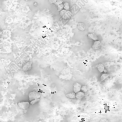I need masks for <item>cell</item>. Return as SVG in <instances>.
I'll return each mask as SVG.
<instances>
[{
	"label": "cell",
	"mask_w": 122,
	"mask_h": 122,
	"mask_svg": "<svg viewBox=\"0 0 122 122\" xmlns=\"http://www.w3.org/2000/svg\"><path fill=\"white\" fill-rule=\"evenodd\" d=\"M72 13L69 10H66L63 9L60 11V15L64 20L69 19L72 17Z\"/></svg>",
	"instance_id": "obj_1"
},
{
	"label": "cell",
	"mask_w": 122,
	"mask_h": 122,
	"mask_svg": "<svg viewBox=\"0 0 122 122\" xmlns=\"http://www.w3.org/2000/svg\"><path fill=\"white\" fill-rule=\"evenodd\" d=\"M40 97L41 95L37 91H31L28 94V98L29 101L33 100H35V99L40 98Z\"/></svg>",
	"instance_id": "obj_2"
},
{
	"label": "cell",
	"mask_w": 122,
	"mask_h": 122,
	"mask_svg": "<svg viewBox=\"0 0 122 122\" xmlns=\"http://www.w3.org/2000/svg\"><path fill=\"white\" fill-rule=\"evenodd\" d=\"M30 105V102L29 101H21L18 102V106L22 110H27Z\"/></svg>",
	"instance_id": "obj_3"
},
{
	"label": "cell",
	"mask_w": 122,
	"mask_h": 122,
	"mask_svg": "<svg viewBox=\"0 0 122 122\" xmlns=\"http://www.w3.org/2000/svg\"><path fill=\"white\" fill-rule=\"evenodd\" d=\"M101 42L98 39V40L94 41L92 46V48L93 50H99L101 48Z\"/></svg>",
	"instance_id": "obj_4"
},
{
	"label": "cell",
	"mask_w": 122,
	"mask_h": 122,
	"mask_svg": "<svg viewBox=\"0 0 122 122\" xmlns=\"http://www.w3.org/2000/svg\"><path fill=\"white\" fill-rule=\"evenodd\" d=\"M32 67V63L31 61L27 62L22 67V70L24 71H28L31 70Z\"/></svg>",
	"instance_id": "obj_5"
},
{
	"label": "cell",
	"mask_w": 122,
	"mask_h": 122,
	"mask_svg": "<svg viewBox=\"0 0 122 122\" xmlns=\"http://www.w3.org/2000/svg\"><path fill=\"white\" fill-rule=\"evenodd\" d=\"M81 85L80 83H78V82H75L73 85V91L75 93L81 91Z\"/></svg>",
	"instance_id": "obj_6"
},
{
	"label": "cell",
	"mask_w": 122,
	"mask_h": 122,
	"mask_svg": "<svg viewBox=\"0 0 122 122\" xmlns=\"http://www.w3.org/2000/svg\"><path fill=\"white\" fill-rule=\"evenodd\" d=\"M96 69H98V71H99V73H104L105 70V65H104V64H102V63H99V64H97Z\"/></svg>",
	"instance_id": "obj_7"
},
{
	"label": "cell",
	"mask_w": 122,
	"mask_h": 122,
	"mask_svg": "<svg viewBox=\"0 0 122 122\" xmlns=\"http://www.w3.org/2000/svg\"><path fill=\"white\" fill-rule=\"evenodd\" d=\"M84 96L85 93H84L81 91L75 93V98L77 99V100H81V99H83L84 97Z\"/></svg>",
	"instance_id": "obj_8"
},
{
	"label": "cell",
	"mask_w": 122,
	"mask_h": 122,
	"mask_svg": "<svg viewBox=\"0 0 122 122\" xmlns=\"http://www.w3.org/2000/svg\"><path fill=\"white\" fill-rule=\"evenodd\" d=\"M87 37H88L89 39H92V40H93V41H94L98 40V36H97V35L96 34V33H89V34L87 35Z\"/></svg>",
	"instance_id": "obj_9"
},
{
	"label": "cell",
	"mask_w": 122,
	"mask_h": 122,
	"mask_svg": "<svg viewBox=\"0 0 122 122\" xmlns=\"http://www.w3.org/2000/svg\"><path fill=\"white\" fill-rule=\"evenodd\" d=\"M110 76V75L107 73H102V75H100V82H103V81H105L108 77Z\"/></svg>",
	"instance_id": "obj_10"
},
{
	"label": "cell",
	"mask_w": 122,
	"mask_h": 122,
	"mask_svg": "<svg viewBox=\"0 0 122 122\" xmlns=\"http://www.w3.org/2000/svg\"><path fill=\"white\" fill-rule=\"evenodd\" d=\"M77 28L80 30V31H84L86 29V26L83 23H79L77 25Z\"/></svg>",
	"instance_id": "obj_11"
},
{
	"label": "cell",
	"mask_w": 122,
	"mask_h": 122,
	"mask_svg": "<svg viewBox=\"0 0 122 122\" xmlns=\"http://www.w3.org/2000/svg\"><path fill=\"white\" fill-rule=\"evenodd\" d=\"M66 97L69 99H75V93L74 91L72 92H69L66 94Z\"/></svg>",
	"instance_id": "obj_12"
},
{
	"label": "cell",
	"mask_w": 122,
	"mask_h": 122,
	"mask_svg": "<svg viewBox=\"0 0 122 122\" xmlns=\"http://www.w3.org/2000/svg\"><path fill=\"white\" fill-rule=\"evenodd\" d=\"M63 9L66 10H70V6H69L68 2H63Z\"/></svg>",
	"instance_id": "obj_13"
},
{
	"label": "cell",
	"mask_w": 122,
	"mask_h": 122,
	"mask_svg": "<svg viewBox=\"0 0 122 122\" xmlns=\"http://www.w3.org/2000/svg\"><path fill=\"white\" fill-rule=\"evenodd\" d=\"M81 91L82 92H83L84 93H86L88 91V88L86 85H83L81 86Z\"/></svg>",
	"instance_id": "obj_14"
},
{
	"label": "cell",
	"mask_w": 122,
	"mask_h": 122,
	"mask_svg": "<svg viewBox=\"0 0 122 122\" xmlns=\"http://www.w3.org/2000/svg\"><path fill=\"white\" fill-rule=\"evenodd\" d=\"M57 7V11L60 12L63 9V3L58 5Z\"/></svg>",
	"instance_id": "obj_15"
},
{
	"label": "cell",
	"mask_w": 122,
	"mask_h": 122,
	"mask_svg": "<svg viewBox=\"0 0 122 122\" xmlns=\"http://www.w3.org/2000/svg\"><path fill=\"white\" fill-rule=\"evenodd\" d=\"M39 101V98L35 99V100H32V101H30V104H31V105H34L35 104L37 103V102H38Z\"/></svg>",
	"instance_id": "obj_16"
},
{
	"label": "cell",
	"mask_w": 122,
	"mask_h": 122,
	"mask_svg": "<svg viewBox=\"0 0 122 122\" xmlns=\"http://www.w3.org/2000/svg\"><path fill=\"white\" fill-rule=\"evenodd\" d=\"M62 3H63V0H57V1H56V3L55 4V5L57 6V5H58L61 4H62Z\"/></svg>",
	"instance_id": "obj_17"
},
{
	"label": "cell",
	"mask_w": 122,
	"mask_h": 122,
	"mask_svg": "<svg viewBox=\"0 0 122 122\" xmlns=\"http://www.w3.org/2000/svg\"><path fill=\"white\" fill-rule=\"evenodd\" d=\"M57 1V0H49V2H50V4H55Z\"/></svg>",
	"instance_id": "obj_18"
},
{
	"label": "cell",
	"mask_w": 122,
	"mask_h": 122,
	"mask_svg": "<svg viewBox=\"0 0 122 122\" xmlns=\"http://www.w3.org/2000/svg\"><path fill=\"white\" fill-rule=\"evenodd\" d=\"M100 122H108V120H106V119H101L100 120Z\"/></svg>",
	"instance_id": "obj_19"
},
{
	"label": "cell",
	"mask_w": 122,
	"mask_h": 122,
	"mask_svg": "<svg viewBox=\"0 0 122 122\" xmlns=\"http://www.w3.org/2000/svg\"><path fill=\"white\" fill-rule=\"evenodd\" d=\"M2 30H0V38H1V36H2Z\"/></svg>",
	"instance_id": "obj_20"
}]
</instances>
